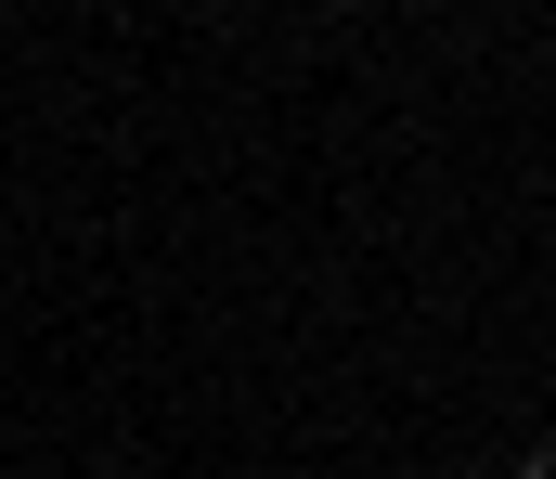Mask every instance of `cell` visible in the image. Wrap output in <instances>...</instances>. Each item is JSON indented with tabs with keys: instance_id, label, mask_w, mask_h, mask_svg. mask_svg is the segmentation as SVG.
Instances as JSON below:
<instances>
[{
	"instance_id": "obj_1",
	"label": "cell",
	"mask_w": 556,
	"mask_h": 479,
	"mask_svg": "<svg viewBox=\"0 0 556 479\" xmlns=\"http://www.w3.org/2000/svg\"><path fill=\"white\" fill-rule=\"evenodd\" d=\"M518 479H556V441H531V454H518Z\"/></svg>"
},
{
	"instance_id": "obj_2",
	"label": "cell",
	"mask_w": 556,
	"mask_h": 479,
	"mask_svg": "<svg viewBox=\"0 0 556 479\" xmlns=\"http://www.w3.org/2000/svg\"><path fill=\"white\" fill-rule=\"evenodd\" d=\"M440 479H492V467H440Z\"/></svg>"
}]
</instances>
